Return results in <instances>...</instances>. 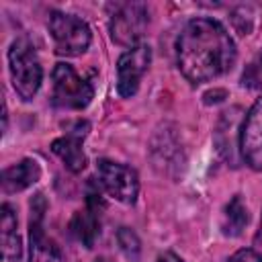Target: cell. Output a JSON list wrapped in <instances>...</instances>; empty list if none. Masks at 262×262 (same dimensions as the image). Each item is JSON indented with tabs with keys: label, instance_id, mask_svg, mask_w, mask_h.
Returning a JSON list of instances; mask_svg holds the SVG:
<instances>
[{
	"label": "cell",
	"instance_id": "6da1fadb",
	"mask_svg": "<svg viewBox=\"0 0 262 262\" xmlns=\"http://www.w3.org/2000/svg\"><path fill=\"white\" fill-rule=\"evenodd\" d=\"M235 57L237 51L231 35L215 18H192L178 35V70L192 84H203L227 74Z\"/></svg>",
	"mask_w": 262,
	"mask_h": 262
},
{
	"label": "cell",
	"instance_id": "7c38bea8",
	"mask_svg": "<svg viewBox=\"0 0 262 262\" xmlns=\"http://www.w3.org/2000/svg\"><path fill=\"white\" fill-rule=\"evenodd\" d=\"M41 178V168L35 160H20L18 164L6 168L2 172V188L6 192H20L29 186H33Z\"/></svg>",
	"mask_w": 262,
	"mask_h": 262
},
{
	"label": "cell",
	"instance_id": "44dd1931",
	"mask_svg": "<svg viewBox=\"0 0 262 262\" xmlns=\"http://www.w3.org/2000/svg\"><path fill=\"white\" fill-rule=\"evenodd\" d=\"M260 63H262V53H260Z\"/></svg>",
	"mask_w": 262,
	"mask_h": 262
},
{
	"label": "cell",
	"instance_id": "ffe728a7",
	"mask_svg": "<svg viewBox=\"0 0 262 262\" xmlns=\"http://www.w3.org/2000/svg\"><path fill=\"white\" fill-rule=\"evenodd\" d=\"M92 262H111L108 258H96V260H92Z\"/></svg>",
	"mask_w": 262,
	"mask_h": 262
},
{
	"label": "cell",
	"instance_id": "277c9868",
	"mask_svg": "<svg viewBox=\"0 0 262 262\" xmlns=\"http://www.w3.org/2000/svg\"><path fill=\"white\" fill-rule=\"evenodd\" d=\"M53 80V92H51V102L57 108H68V111H82L90 104L94 90L88 80L78 76V72L68 66V63H57L51 74Z\"/></svg>",
	"mask_w": 262,
	"mask_h": 262
},
{
	"label": "cell",
	"instance_id": "9a60e30c",
	"mask_svg": "<svg viewBox=\"0 0 262 262\" xmlns=\"http://www.w3.org/2000/svg\"><path fill=\"white\" fill-rule=\"evenodd\" d=\"M246 223H248V209H246L242 196L235 194V196H231V201L225 205V211H223V223H221L223 233L235 237L242 233Z\"/></svg>",
	"mask_w": 262,
	"mask_h": 262
},
{
	"label": "cell",
	"instance_id": "30bf717a",
	"mask_svg": "<svg viewBox=\"0 0 262 262\" xmlns=\"http://www.w3.org/2000/svg\"><path fill=\"white\" fill-rule=\"evenodd\" d=\"M102 211H104V199L100 196V190L96 186H90L88 196H86V207L82 211H78L70 221L72 235L78 242H82L86 248H92L100 233V213Z\"/></svg>",
	"mask_w": 262,
	"mask_h": 262
},
{
	"label": "cell",
	"instance_id": "ac0fdd59",
	"mask_svg": "<svg viewBox=\"0 0 262 262\" xmlns=\"http://www.w3.org/2000/svg\"><path fill=\"white\" fill-rule=\"evenodd\" d=\"M156 262H184L182 258H178L176 254H172V252H166V254H162V256H158V260Z\"/></svg>",
	"mask_w": 262,
	"mask_h": 262
},
{
	"label": "cell",
	"instance_id": "7a4b0ae2",
	"mask_svg": "<svg viewBox=\"0 0 262 262\" xmlns=\"http://www.w3.org/2000/svg\"><path fill=\"white\" fill-rule=\"evenodd\" d=\"M8 70L12 86L23 100H31L43 80V70L37 59L35 47L27 37H18L8 49Z\"/></svg>",
	"mask_w": 262,
	"mask_h": 262
},
{
	"label": "cell",
	"instance_id": "2e32d148",
	"mask_svg": "<svg viewBox=\"0 0 262 262\" xmlns=\"http://www.w3.org/2000/svg\"><path fill=\"white\" fill-rule=\"evenodd\" d=\"M117 242L127 258H131V260L139 258V237L135 235V231H131L129 227H121L117 231Z\"/></svg>",
	"mask_w": 262,
	"mask_h": 262
},
{
	"label": "cell",
	"instance_id": "5bb4252c",
	"mask_svg": "<svg viewBox=\"0 0 262 262\" xmlns=\"http://www.w3.org/2000/svg\"><path fill=\"white\" fill-rule=\"evenodd\" d=\"M239 108H231L229 113H223L221 117V123L217 127V147H219V154L231 162L233 166H237V147H239V137H233V129H235V123L239 121Z\"/></svg>",
	"mask_w": 262,
	"mask_h": 262
},
{
	"label": "cell",
	"instance_id": "e0dca14e",
	"mask_svg": "<svg viewBox=\"0 0 262 262\" xmlns=\"http://www.w3.org/2000/svg\"><path fill=\"white\" fill-rule=\"evenodd\" d=\"M229 262H262V254H258L250 248H244V250H237L229 258Z\"/></svg>",
	"mask_w": 262,
	"mask_h": 262
},
{
	"label": "cell",
	"instance_id": "8fae6325",
	"mask_svg": "<svg viewBox=\"0 0 262 262\" xmlns=\"http://www.w3.org/2000/svg\"><path fill=\"white\" fill-rule=\"evenodd\" d=\"M86 133H88V123L86 121L84 123L78 121L74 129H70L63 137H59V139H55L51 143L53 154L74 174H78V172H82L86 168V154L82 149V139L86 137Z\"/></svg>",
	"mask_w": 262,
	"mask_h": 262
},
{
	"label": "cell",
	"instance_id": "ba28073f",
	"mask_svg": "<svg viewBox=\"0 0 262 262\" xmlns=\"http://www.w3.org/2000/svg\"><path fill=\"white\" fill-rule=\"evenodd\" d=\"M151 61V49L145 43H139L127 49L117 61V90L123 98H129L137 92L143 74Z\"/></svg>",
	"mask_w": 262,
	"mask_h": 262
},
{
	"label": "cell",
	"instance_id": "9c48e42d",
	"mask_svg": "<svg viewBox=\"0 0 262 262\" xmlns=\"http://www.w3.org/2000/svg\"><path fill=\"white\" fill-rule=\"evenodd\" d=\"M239 156L250 168L262 172V96L252 104L242 121Z\"/></svg>",
	"mask_w": 262,
	"mask_h": 262
},
{
	"label": "cell",
	"instance_id": "5b68a950",
	"mask_svg": "<svg viewBox=\"0 0 262 262\" xmlns=\"http://www.w3.org/2000/svg\"><path fill=\"white\" fill-rule=\"evenodd\" d=\"M145 27H147L145 4H137V2L115 4V12L111 14V20H108V31H111V39L117 45H123L129 49L139 45V39Z\"/></svg>",
	"mask_w": 262,
	"mask_h": 262
},
{
	"label": "cell",
	"instance_id": "52a82bcc",
	"mask_svg": "<svg viewBox=\"0 0 262 262\" xmlns=\"http://www.w3.org/2000/svg\"><path fill=\"white\" fill-rule=\"evenodd\" d=\"M47 211V201L39 192L31 201L29 217V262H61V252L53 239L45 235L43 217Z\"/></svg>",
	"mask_w": 262,
	"mask_h": 262
},
{
	"label": "cell",
	"instance_id": "3957f363",
	"mask_svg": "<svg viewBox=\"0 0 262 262\" xmlns=\"http://www.w3.org/2000/svg\"><path fill=\"white\" fill-rule=\"evenodd\" d=\"M49 33L53 39L55 53L66 57L82 55L92 41L90 27L82 18L68 12H59V10L51 12L49 16Z\"/></svg>",
	"mask_w": 262,
	"mask_h": 262
},
{
	"label": "cell",
	"instance_id": "d6986e66",
	"mask_svg": "<svg viewBox=\"0 0 262 262\" xmlns=\"http://www.w3.org/2000/svg\"><path fill=\"white\" fill-rule=\"evenodd\" d=\"M256 244L262 246V219H260V229H258V233H256Z\"/></svg>",
	"mask_w": 262,
	"mask_h": 262
},
{
	"label": "cell",
	"instance_id": "8992f818",
	"mask_svg": "<svg viewBox=\"0 0 262 262\" xmlns=\"http://www.w3.org/2000/svg\"><path fill=\"white\" fill-rule=\"evenodd\" d=\"M96 172H98V182L108 196L125 205L135 203L139 192V178L131 166L113 160H98Z\"/></svg>",
	"mask_w": 262,
	"mask_h": 262
},
{
	"label": "cell",
	"instance_id": "4fadbf2b",
	"mask_svg": "<svg viewBox=\"0 0 262 262\" xmlns=\"http://www.w3.org/2000/svg\"><path fill=\"white\" fill-rule=\"evenodd\" d=\"M0 233H2V262H20L23 246L16 233V215L10 205H2Z\"/></svg>",
	"mask_w": 262,
	"mask_h": 262
}]
</instances>
